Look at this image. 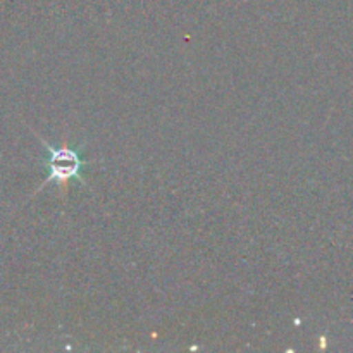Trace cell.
I'll use <instances>...</instances> for the list:
<instances>
[{
	"mask_svg": "<svg viewBox=\"0 0 353 353\" xmlns=\"http://www.w3.org/2000/svg\"><path fill=\"white\" fill-rule=\"evenodd\" d=\"M48 150V181H68V179H81L85 161L79 157L78 150L62 147L54 148L47 145Z\"/></svg>",
	"mask_w": 353,
	"mask_h": 353,
	"instance_id": "obj_1",
	"label": "cell"
}]
</instances>
